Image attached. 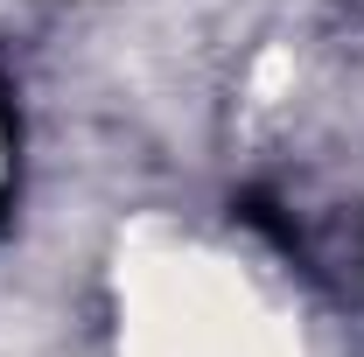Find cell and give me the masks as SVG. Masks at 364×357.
I'll list each match as a JSON object with an SVG mask.
<instances>
[{"instance_id": "1", "label": "cell", "mask_w": 364, "mask_h": 357, "mask_svg": "<svg viewBox=\"0 0 364 357\" xmlns=\"http://www.w3.org/2000/svg\"><path fill=\"white\" fill-rule=\"evenodd\" d=\"M140 357H273V336L238 280L182 267L147 302Z\"/></svg>"}]
</instances>
